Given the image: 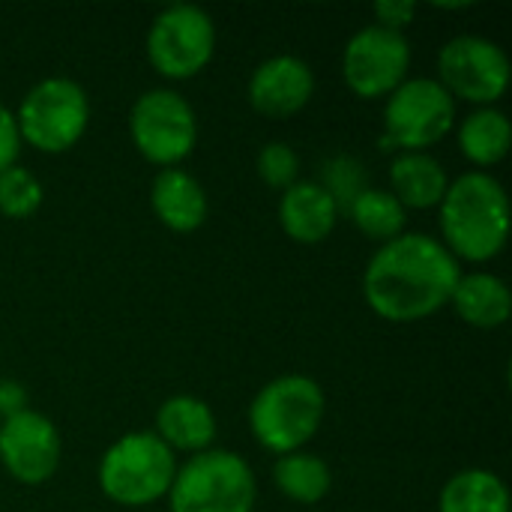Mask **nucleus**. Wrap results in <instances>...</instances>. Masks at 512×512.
Returning <instances> with one entry per match:
<instances>
[{
    "instance_id": "nucleus-1",
    "label": "nucleus",
    "mask_w": 512,
    "mask_h": 512,
    "mask_svg": "<svg viewBox=\"0 0 512 512\" xmlns=\"http://www.w3.org/2000/svg\"><path fill=\"white\" fill-rule=\"evenodd\" d=\"M459 279L462 267L441 240L429 234H399L366 264L363 297L378 318L414 324L441 312Z\"/></svg>"
},
{
    "instance_id": "nucleus-2",
    "label": "nucleus",
    "mask_w": 512,
    "mask_h": 512,
    "mask_svg": "<svg viewBox=\"0 0 512 512\" xmlns=\"http://www.w3.org/2000/svg\"><path fill=\"white\" fill-rule=\"evenodd\" d=\"M444 249L456 261L486 264L498 258L510 237V198L486 171H468L447 186L438 204Z\"/></svg>"
},
{
    "instance_id": "nucleus-3",
    "label": "nucleus",
    "mask_w": 512,
    "mask_h": 512,
    "mask_svg": "<svg viewBox=\"0 0 512 512\" xmlns=\"http://www.w3.org/2000/svg\"><path fill=\"white\" fill-rule=\"evenodd\" d=\"M324 390L309 375H279L258 390L249 408L252 438L276 456L303 450L321 429Z\"/></svg>"
},
{
    "instance_id": "nucleus-4",
    "label": "nucleus",
    "mask_w": 512,
    "mask_h": 512,
    "mask_svg": "<svg viewBox=\"0 0 512 512\" xmlns=\"http://www.w3.org/2000/svg\"><path fill=\"white\" fill-rule=\"evenodd\" d=\"M258 483L249 462L231 450H204L177 468L168 489L171 512H252Z\"/></svg>"
},
{
    "instance_id": "nucleus-5",
    "label": "nucleus",
    "mask_w": 512,
    "mask_h": 512,
    "mask_svg": "<svg viewBox=\"0 0 512 512\" xmlns=\"http://www.w3.org/2000/svg\"><path fill=\"white\" fill-rule=\"evenodd\" d=\"M174 474L177 459L153 432H129L105 450L99 462V489L111 504L138 510L168 498Z\"/></svg>"
},
{
    "instance_id": "nucleus-6",
    "label": "nucleus",
    "mask_w": 512,
    "mask_h": 512,
    "mask_svg": "<svg viewBox=\"0 0 512 512\" xmlns=\"http://www.w3.org/2000/svg\"><path fill=\"white\" fill-rule=\"evenodd\" d=\"M21 144L39 153L72 150L90 123V99L72 78H42L33 84L15 111Z\"/></svg>"
},
{
    "instance_id": "nucleus-7",
    "label": "nucleus",
    "mask_w": 512,
    "mask_h": 512,
    "mask_svg": "<svg viewBox=\"0 0 512 512\" xmlns=\"http://www.w3.org/2000/svg\"><path fill=\"white\" fill-rule=\"evenodd\" d=\"M456 123V99L435 78H405L384 105V150L426 153Z\"/></svg>"
},
{
    "instance_id": "nucleus-8",
    "label": "nucleus",
    "mask_w": 512,
    "mask_h": 512,
    "mask_svg": "<svg viewBox=\"0 0 512 512\" xmlns=\"http://www.w3.org/2000/svg\"><path fill=\"white\" fill-rule=\"evenodd\" d=\"M129 135L135 150L159 168H177L198 144L195 108L177 90H147L129 111Z\"/></svg>"
},
{
    "instance_id": "nucleus-9",
    "label": "nucleus",
    "mask_w": 512,
    "mask_h": 512,
    "mask_svg": "<svg viewBox=\"0 0 512 512\" xmlns=\"http://www.w3.org/2000/svg\"><path fill=\"white\" fill-rule=\"evenodd\" d=\"M216 51L210 12L192 3L162 9L147 30V60L168 81H189L207 69Z\"/></svg>"
},
{
    "instance_id": "nucleus-10",
    "label": "nucleus",
    "mask_w": 512,
    "mask_h": 512,
    "mask_svg": "<svg viewBox=\"0 0 512 512\" xmlns=\"http://www.w3.org/2000/svg\"><path fill=\"white\" fill-rule=\"evenodd\" d=\"M435 81L453 99L492 108L510 87V57L498 42L462 33L441 48Z\"/></svg>"
},
{
    "instance_id": "nucleus-11",
    "label": "nucleus",
    "mask_w": 512,
    "mask_h": 512,
    "mask_svg": "<svg viewBox=\"0 0 512 512\" xmlns=\"http://www.w3.org/2000/svg\"><path fill=\"white\" fill-rule=\"evenodd\" d=\"M411 69V42L405 33L366 24L360 27L342 54V78L360 99L390 96Z\"/></svg>"
},
{
    "instance_id": "nucleus-12",
    "label": "nucleus",
    "mask_w": 512,
    "mask_h": 512,
    "mask_svg": "<svg viewBox=\"0 0 512 512\" xmlns=\"http://www.w3.org/2000/svg\"><path fill=\"white\" fill-rule=\"evenodd\" d=\"M0 465L21 486H42L60 468V432L57 426L27 408L0 423Z\"/></svg>"
},
{
    "instance_id": "nucleus-13",
    "label": "nucleus",
    "mask_w": 512,
    "mask_h": 512,
    "mask_svg": "<svg viewBox=\"0 0 512 512\" xmlns=\"http://www.w3.org/2000/svg\"><path fill=\"white\" fill-rule=\"evenodd\" d=\"M315 93V72L306 60L294 54H276L264 60L246 87L249 105L270 117V120H285L300 114Z\"/></svg>"
},
{
    "instance_id": "nucleus-14",
    "label": "nucleus",
    "mask_w": 512,
    "mask_h": 512,
    "mask_svg": "<svg viewBox=\"0 0 512 512\" xmlns=\"http://www.w3.org/2000/svg\"><path fill=\"white\" fill-rule=\"evenodd\" d=\"M339 222V207L318 180H297L282 192L279 225L282 231L303 246L324 243Z\"/></svg>"
},
{
    "instance_id": "nucleus-15",
    "label": "nucleus",
    "mask_w": 512,
    "mask_h": 512,
    "mask_svg": "<svg viewBox=\"0 0 512 512\" xmlns=\"http://www.w3.org/2000/svg\"><path fill=\"white\" fill-rule=\"evenodd\" d=\"M150 207L174 234H192L207 219V192L183 168H162L150 183Z\"/></svg>"
},
{
    "instance_id": "nucleus-16",
    "label": "nucleus",
    "mask_w": 512,
    "mask_h": 512,
    "mask_svg": "<svg viewBox=\"0 0 512 512\" xmlns=\"http://www.w3.org/2000/svg\"><path fill=\"white\" fill-rule=\"evenodd\" d=\"M171 453H204L216 441V417L198 396H171L156 411L153 432Z\"/></svg>"
},
{
    "instance_id": "nucleus-17",
    "label": "nucleus",
    "mask_w": 512,
    "mask_h": 512,
    "mask_svg": "<svg viewBox=\"0 0 512 512\" xmlns=\"http://www.w3.org/2000/svg\"><path fill=\"white\" fill-rule=\"evenodd\" d=\"M390 186V195L405 210H432L444 201L450 177L429 153H396L390 162Z\"/></svg>"
},
{
    "instance_id": "nucleus-18",
    "label": "nucleus",
    "mask_w": 512,
    "mask_h": 512,
    "mask_svg": "<svg viewBox=\"0 0 512 512\" xmlns=\"http://www.w3.org/2000/svg\"><path fill=\"white\" fill-rule=\"evenodd\" d=\"M450 303H453L456 315L477 330L504 327L512 312V294L507 282L495 273H486V270L462 273Z\"/></svg>"
},
{
    "instance_id": "nucleus-19",
    "label": "nucleus",
    "mask_w": 512,
    "mask_h": 512,
    "mask_svg": "<svg viewBox=\"0 0 512 512\" xmlns=\"http://www.w3.org/2000/svg\"><path fill=\"white\" fill-rule=\"evenodd\" d=\"M512 144L510 117L501 108H477L459 126V150L477 168H492L507 159Z\"/></svg>"
},
{
    "instance_id": "nucleus-20",
    "label": "nucleus",
    "mask_w": 512,
    "mask_h": 512,
    "mask_svg": "<svg viewBox=\"0 0 512 512\" xmlns=\"http://www.w3.org/2000/svg\"><path fill=\"white\" fill-rule=\"evenodd\" d=\"M438 512H510L507 483L486 468L459 471L444 483Z\"/></svg>"
},
{
    "instance_id": "nucleus-21",
    "label": "nucleus",
    "mask_w": 512,
    "mask_h": 512,
    "mask_svg": "<svg viewBox=\"0 0 512 512\" xmlns=\"http://www.w3.org/2000/svg\"><path fill=\"white\" fill-rule=\"evenodd\" d=\"M273 483L276 489L294 501V504H318L330 495V486H333V474H330V465L315 456V453H288V456H279L276 465H273Z\"/></svg>"
},
{
    "instance_id": "nucleus-22",
    "label": "nucleus",
    "mask_w": 512,
    "mask_h": 512,
    "mask_svg": "<svg viewBox=\"0 0 512 512\" xmlns=\"http://www.w3.org/2000/svg\"><path fill=\"white\" fill-rule=\"evenodd\" d=\"M348 216L360 234H366L369 240H378L381 246L405 234V222H408V210L390 195V189H375V186H369L366 192L354 198V204L348 207Z\"/></svg>"
},
{
    "instance_id": "nucleus-23",
    "label": "nucleus",
    "mask_w": 512,
    "mask_h": 512,
    "mask_svg": "<svg viewBox=\"0 0 512 512\" xmlns=\"http://www.w3.org/2000/svg\"><path fill=\"white\" fill-rule=\"evenodd\" d=\"M42 183L21 165L0 171V213L6 219H30L42 207Z\"/></svg>"
},
{
    "instance_id": "nucleus-24",
    "label": "nucleus",
    "mask_w": 512,
    "mask_h": 512,
    "mask_svg": "<svg viewBox=\"0 0 512 512\" xmlns=\"http://www.w3.org/2000/svg\"><path fill=\"white\" fill-rule=\"evenodd\" d=\"M321 186L336 201L339 213H348L354 198L369 189L366 186V168L357 156H348V153L330 156L321 168Z\"/></svg>"
},
{
    "instance_id": "nucleus-25",
    "label": "nucleus",
    "mask_w": 512,
    "mask_h": 512,
    "mask_svg": "<svg viewBox=\"0 0 512 512\" xmlns=\"http://www.w3.org/2000/svg\"><path fill=\"white\" fill-rule=\"evenodd\" d=\"M258 177L264 180V186L270 189H288L297 183V174H300V156L291 144L285 141H270L261 147L258 153Z\"/></svg>"
},
{
    "instance_id": "nucleus-26",
    "label": "nucleus",
    "mask_w": 512,
    "mask_h": 512,
    "mask_svg": "<svg viewBox=\"0 0 512 512\" xmlns=\"http://www.w3.org/2000/svg\"><path fill=\"white\" fill-rule=\"evenodd\" d=\"M372 12H375V24L378 27L402 33L414 21V15H417V3H411V0H381V3L372 6Z\"/></svg>"
},
{
    "instance_id": "nucleus-27",
    "label": "nucleus",
    "mask_w": 512,
    "mask_h": 512,
    "mask_svg": "<svg viewBox=\"0 0 512 512\" xmlns=\"http://www.w3.org/2000/svg\"><path fill=\"white\" fill-rule=\"evenodd\" d=\"M18 153H21V135H18L15 114L0 102V171L18 165Z\"/></svg>"
},
{
    "instance_id": "nucleus-28",
    "label": "nucleus",
    "mask_w": 512,
    "mask_h": 512,
    "mask_svg": "<svg viewBox=\"0 0 512 512\" xmlns=\"http://www.w3.org/2000/svg\"><path fill=\"white\" fill-rule=\"evenodd\" d=\"M27 390H24V384L21 381H0V417L3 420H9V417H15V414H21V411H27Z\"/></svg>"
}]
</instances>
